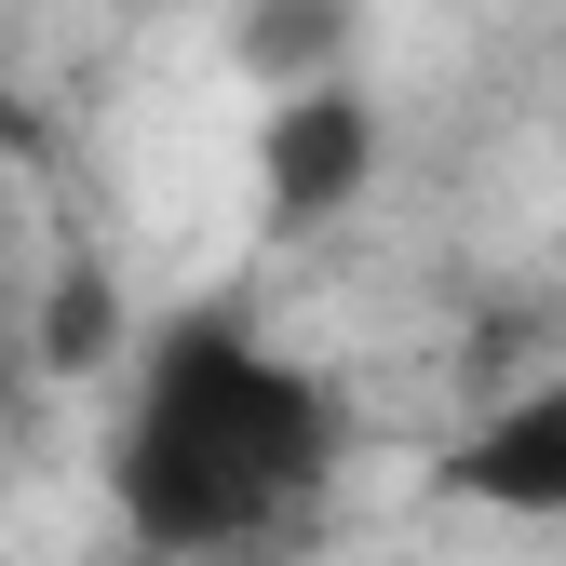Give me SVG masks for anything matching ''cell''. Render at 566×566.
<instances>
[{
	"label": "cell",
	"mask_w": 566,
	"mask_h": 566,
	"mask_svg": "<svg viewBox=\"0 0 566 566\" xmlns=\"http://www.w3.org/2000/svg\"><path fill=\"white\" fill-rule=\"evenodd\" d=\"M337 391L270 350L230 311H176L122 378L108 418V500L135 526V553L163 566H230L270 553L283 526H311V500L337 485Z\"/></svg>",
	"instance_id": "cell-1"
},
{
	"label": "cell",
	"mask_w": 566,
	"mask_h": 566,
	"mask_svg": "<svg viewBox=\"0 0 566 566\" xmlns=\"http://www.w3.org/2000/svg\"><path fill=\"white\" fill-rule=\"evenodd\" d=\"M270 217L283 230H311V217H337L350 189H365V163H378V122H365V95L350 82H297L270 108Z\"/></svg>",
	"instance_id": "cell-2"
},
{
	"label": "cell",
	"mask_w": 566,
	"mask_h": 566,
	"mask_svg": "<svg viewBox=\"0 0 566 566\" xmlns=\"http://www.w3.org/2000/svg\"><path fill=\"white\" fill-rule=\"evenodd\" d=\"M459 500H500V513H526V526H566V378H553V391H513V405L459 446Z\"/></svg>",
	"instance_id": "cell-3"
},
{
	"label": "cell",
	"mask_w": 566,
	"mask_h": 566,
	"mask_svg": "<svg viewBox=\"0 0 566 566\" xmlns=\"http://www.w3.org/2000/svg\"><path fill=\"white\" fill-rule=\"evenodd\" d=\"M28 391H41V283L0 270V418H14Z\"/></svg>",
	"instance_id": "cell-4"
},
{
	"label": "cell",
	"mask_w": 566,
	"mask_h": 566,
	"mask_svg": "<svg viewBox=\"0 0 566 566\" xmlns=\"http://www.w3.org/2000/svg\"><path fill=\"white\" fill-rule=\"evenodd\" d=\"M0 149H14V82H0Z\"/></svg>",
	"instance_id": "cell-5"
}]
</instances>
